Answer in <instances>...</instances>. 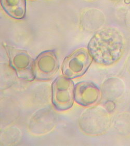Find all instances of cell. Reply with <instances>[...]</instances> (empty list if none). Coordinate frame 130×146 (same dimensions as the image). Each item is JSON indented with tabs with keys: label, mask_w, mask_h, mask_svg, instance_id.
I'll return each instance as SVG.
<instances>
[{
	"label": "cell",
	"mask_w": 130,
	"mask_h": 146,
	"mask_svg": "<svg viewBox=\"0 0 130 146\" xmlns=\"http://www.w3.org/2000/svg\"><path fill=\"white\" fill-rule=\"evenodd\" d=\"M82 21L83 25L90 30L97 29L103 25L104 15L102 12L97 9H91L86 13Z\"/></svg>",
	"instance_id": "cell-9"
},
{
	"label": "cell",
	"mask_w": 130,
	"mask_h": 146,
	"mask_svg": "<svg viewBox=\"0 0 130 146\" xmlns=\"http://www.w3.org/2000/svg\"><path fill=\"white\" fill-rule=\"evenodd\" d=\"M116 129L121 135L124 136L130 135V114H121L115 122Z\"/></svg>",
	"instance_id": "cell-10"
},
{
	"label": "cell",
	"mask_w": 130,
	"mask_h": 146,
	"mask_svg": "<svg viewBox=\"0 0 130 146\" xmlns=\"http://www.w3.org/2000/svg\"><path fill=\"white\" fill-rule=\"evenodd\" d=\"M59 62L54 50L42 52L33 62L34 79L40 81H47L53 77L59 68Z\"/></svg>",
	"instance_id": "cell-5"
},
{
	"label": "cell",
	"mask_w": 130,
	"mask_h": 146,
	"mask_svg": "<svg viewBox=\"0 0 130 146\" xmlns=\"http://www.w3.org/2000/svg\"><path fill=\"white\" fill-rule=\"evenodd\" d=\"M100 96L99 89L91 82H80L74 86V100L80 105L91 106L98 102Z\"/></svg>",
	"instance_id": "cell-7"
},
{
	"label": "cell",
	"mask_w": 130,
	"mask_h": 146,
	"mask_svg": "<svg viewBox=\"0 0 130 146\" xmlns=\"http://www.w3.org/2000/svg\"><path fill=\"white\" fill-rule=\"evenodd\" d=\"M1 5L6 14L14 19H22L26 16V0H1Z\"/></svg>",
	"instance_id": "cell-8"
},
{
	"label": "cell",
	"mask_w": 130,
	"mask_h": 146,
	"mask_svg": "<svg viewBox=\"0 0 130 146\" xmlns=\"http://www.w3.org/2000/svg\"><path fill=\"white\" fill-rule=\"evenodd\" d=\"M111 1H119L120 0H111Z\"/></svg>",
	"instance_id": "cell-12"
},
{
	"label": "cell",
	"mask_w": 130,
	"mask_h": 146,
	"mask_svg": "<svg viewBox=\"0 0 130 146\" xmlns=\"http://www.w3.org/2000/svg\"><path fill=\"white\" fill-rule=\"evenodd\" d=\"M73 82L66 76L57 77L52 84V102L55 108L64 111L71 108L74 100Z\"/></svg>",
	"instance_id": "cell-2"
},
{
	"label": "cell",
	"mask_w": 130,
	"mask_h": 146,
	"mask_svg": "<svg viewBox=\"0 0 130 146\" xmlns=\"http://www.w3.org/2000/svg\"><path fill=\"white\" fill-rule=\"evenodd\" d=\"M9 64L16 72L17 76L27 81L34 79L33 62L26 51L7 47V50Z\"/></svg>",
	"instance_id": "cell-6"
},
{
	"label": "cell",
	"mask_w": 130,
	"mask_h": 146,
	"mask_svg": "<svg viewBox=\"0 0 130 146\" xmlns=\"http://www.w3.org/2000/svg\"><path fill=\"white\" fill-rule=\"evenodd\" d=\"M125 40L119 30L107 27L98 30L89 42L88 50L98 64L109 66L121 58L124 52Z\"/></svg>",
	"instance_id": "cell-1"
},
{
	"label": "cell",
	"mask_w": 130,
	"mask_h": 146,
	"mask_svg": "<svg viewBox=\"0 0 130 146\" xmlns=\"http://www.w3.org/2000/svg\"><path fill=\"white\" fill-rule=\"evenodd\" d=\"M127 68H128L129 71L130 72V56H129L128 59H127Z\"/></svg>",
	"instance_id": "cell-11"
},
{
	"label": "cell",
	"mask_w": 130,
	"mask_h": 146,
	"mask_svg": "<svg viewBox=\"0 0 130 146\" xmlns=\"http://www.w3.org/2000/svg\"><path fill=\"white\" fill-rule=\"evenodd\" d=\"M109 116L103 108L95 107L86 110L80 120V125L83 131L90 135L101 134L109 126Z\"/></svg>",
	"instance_id": "cell-3"
},
{
	"label": "cell",
	"mask_w": 130,
	"mask_h": 146,
	"mask_svg": "<svg viewBox=\"0 0 130 146\" xmlns=\"http://www.w3.org/2000/svg\"><path fill=\"white\" fill-rule=\"evenodd\" d=\"M88 1H97V0H88Z\"/></svg>",
	"instance_id": "cell-13"
},
{
	"label": "cell",
	"mask_w": 130,
	"mask_h": 146,
	"mask_svg": "<svg viewBox=\"0 0 130 146\" xmlns=\"http://www.w3.org/2000/svg\"><path fill=\"white\" fill-rule=\"evenodd\" d=\"M92 60L88 50H77L64 59L62 65V74L70 79L82 76L90 66Z\"/></svg>",
	"instance_id": "cell-4"
}]
</instances>
